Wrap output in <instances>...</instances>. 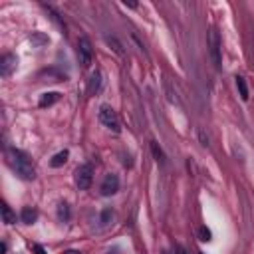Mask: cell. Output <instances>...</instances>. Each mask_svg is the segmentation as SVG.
Segmentation results:
<instances>
[{
    "label": "cell",
    "mask_w": 254,
    "mask_h": 254,
    "mask_svg": "<svg viewBox=\"0 0 254 254\" xmlns=\"http://www.w3.org/2000/svg\"><path fill=\"white\" fill-rule=\"evenodd\" d=\"M6 161H8V165L12 167V171H14L20 179H24V181H32V179L36 177L34 163H32L30 155L24 153L22 149L10 147V149L6 151Z\"/></svg>",
    "instance_id": "1"
},
{
    "label": "cell",
    "mask_w": 254,
    "mask_h": 254,
    "mask_svg": "<svg viewBox=\"0 0 254 254\" xmlns=\"http://www.w3.org/2000/svg\"><path fill=\"white\" fill-rule=\"evenodd\" d=\"M97 117H99V123H101L105 129H109V131H113V133H119V131H121L119 115H117V111H115L111 105H101Z\"/></svg>",
    "instance_id": "2"
},
{
    "label": "cell",
    "mask_w": 254,
    "mask_h": 254,
    "mask_svg": "<svg viewBox=\"0 0 254 254\" xmlns=\"http://www.w3.org/2000/svg\"><path fill=\"white\" fill-rule=\"evenodd\" d=\"M93 183V165L91 163H83L75 169V185L79 190H87Z\"/></svg>",
    "instance_id": "3"
},
{
    "label": "cell",
    "mask_w": 254,
    "mask_h": 254,
    "mask_svg": "<svg viewBox=\"0 0 254 254\" xmlns=\"http://www.w3.org/2000/svg\"><path fill=\"white\" fill-rule=\"evenodd\" d=\"M77 58H79V64L83 67H89L93 62V48H91L89 38H85V36H81L77 40Z\"/></svg>",
    "instance_id": "4"
},
{
    "label": "cell",
    "mask_w": 254,
    "mask_h": 254,
    "mask_svg": "<svg viewBox=\"0 0 254 254\" xmlns=\"http://www.w3.org/2000/svg\"><path fill=\"white\" fill-rule=\"evenodd\" d=\"M208 44H210V56H212L214 67H220V62H222V58H220V36H218V32H216V28L210 30V34H208Z\"/></svg>",
    "instance_id": "5"
},
{
    "label": "cell",
    "mask_w": 254,
    "mask_h": 254,
    "mask_svg": "<svg viewBox=\"0 0 254 254\" xmlns=\"http://www.w3.org/2000/svg\"><path fill=\"white\" fill-rule=\"evenodd\" d=\"M99 190H101L103 196H111V194H115V192L119 190V177L113 175V173L105 175L103 181H101V185H99Z\"/></svg>",
    "instance_id": "6"
},
{
    "label": "cell",
    "mask_w": 254,
    "mask_h": 254,
    "mask_svg": "<svg viewBox=\"0 0 254 254\" xmlns=\"http://www.w3.org/2000/svg\"><path fill=\"white\" fill-rule=\"evenodd\" d=\"M16 67H18V58L14 54H4L2 60H0V75L2 77H10Z\"/></svg>",
    "instance_id": "7"
},
{
    "label": "cell",
    "mask_w": 254,
    "mask_h": 254,
    "mask_svg": "<svg viewBox=\"0 0 254 254\" xmlns=\"http://www.w3.org/2000/svg\"><path fill=\"white\" fill-rule=\"evenodd\" d=\"M101 87H103V73L99 69H95L87 79V93L89 95H97L101 91Z\"/></svg>",
    "instance_id": "8"
},
{
    "label": "cell",
    "mask_w": 254,
    "mask_h": 254,
    "mask_svg": "<svg viewBox=\"0 0 254 254\" xmlns=\"http://www.w3.org/2000/svg\"><path fill=\"white\" fill-rule=\"evenodd\" d=\"M60 97H62V95H60L58 91H48V93H42V95H40V101H38V105H40L42 109H46V107L54 105V103H56Z\"/></svg>",
    "instance_id": "9"
},
{
    "label": "cell",
    "mask_w": 254,
    "mask_h": 254,
    "mask_svg": "<svg viewBox=\"0 0 254 254\" xmlns=\"http://www.w3.org/2000/svg\"><path fill=\"white\" fill-rule=\"evenodd\" d=\"M20 218H22V222H26V224H34V222L38 220V210L32 208V206H24Z\"/></svg>",
    "instance_id": "10"
},
{
    "label": "cell",
    "mask_w": 254,
    "mask_h": 254,
    "mask_svg": "<svg viewBox=\"0 0 254 254\" xmlns=\"http://www.w3.org/2000/svg\"><path fill=\"white\" fill-rule=\"evenodd\" d=\"M67 157H69V151L67 149H64V151H58L52 159H50V167H54V169H58V167H62L65 161H67Z\"/></svg>",
    "instance_id": "11"
},
{
    "label": "cell",
    "mask_w": 254,
    "mask_h": 254,
    "mask_svg": "<svg viewBox=\"0 0 254 254\" xmlns=\"http://www.w3.org/2000/svg\"><path fill=\"white\" fill-rule=\"evenodd\" d=\"M58 218H60V222H67L71 218V208H69L67 202H60L58 204Z\"/></svg>",
    "instance_id": "12"
},
{
    "label": "cell",
    "mask_w": 254,
    "mask_h": 254,
    "mask_svg": "<svg viewBox=\"0 0 254 254\" xmlns=\"http://www.w3.org/2000/svg\"><path fill=\"white\" fill-rule=\"evenodd\" d=\"M2 218H4L6 224H14L16 222V214L10 210V206L6 202H2Z\"/></svg>",
    "instance_id": "13"
},
{
    "label": "cell",
    "mask_w": 254,
    "mask_h": 254,
    "mask_svg": "<svg viewBox=\"0 0 254 254\" xmlns=\"http://www.w3.org/2000/svg\"><path fill=\"white\" fill-rule=\"evenodd\" d=\"M236 87H238V93H240V97H242V99L246 101V99H248V85H246L244 77L236 75Z\"/></svg>",
    "instance_id": "14"
},
{
    "label": "cell",
    "mask_w": 254,
    "mask_h": 254,
    "mask_svg": "<svg viewBox=\"0 0 254 254\" xmlns=\"http://www.w3.org/2000/svg\"><path fill=\"white\" fill-rule=\"evenodd\" d=\"M151 151H153V157H155V161L163 165V163H165V155H163L161 147L157 145V141H151Z\"/></svg>",
    "instance_id": "15"
},
{
    "label": "cell",
    "mask_w": 254,
    "mask_h": 254,
    "mask_svg": "<svg viewBox=\"0 0 254 254\" xmlns=\"http://www.w3.org/2000/svg\"><path fill=\"white\" fill-rule=\"evenodd\" d=\"M198 236H200L202 242H210V240H212V234H210V230H208L206 226H200V228H198Z\"/></svg>",
    "instance_id": "16"
},
{
    "label": "cell",
    "mask_w": 254,
    "mask_h": 254,
    "mask_svg": "<svg viewBox=\"0 0 254 254\" xmlns=\"http://www.w3.org/2000/svg\"><path fill=\"white\" fill-rule=\"evenodd\" d=\"M105 42H107L109 46H113V50H115L119 56H123V50H121V46L117 44V40H115V38H105Z\"/></svg>",
    "instance_id": "17"
},
{
    "label": "cell",
    "mask_w": 254,
    "mask_h": 254,
    "mask_svg": "<svg viewBox=\"0 0 254 254\" xmlns=\"http://www.w3.org/2000/svg\"><path fill=\"white\" fill-rule=\"evenodd\" d=\"M111 218H113V212H111V210H109V208H107V210H103V212H101V222H103V224H107V222H109V220H111Z\"/></svg>",
    "instance_id": "18"
},
{
    "label": "cell",
    "mask_w": 254,
    "mask_h": 254,
    "mask_svg": "<svg viewBox=\"0 0 254 254\" xmlns=\"http://www.w3.org/2000/svg\"><path fill=\"white\" fill-rule=\"evenodd\" d=\"M198 137H200V141H202V145L206 147V145H208V137H204V133H202V131H198Z\"/></svg>",
    "instance_id": "19"
},
{
    "label": "cell",
    "mask_w": 254,
    "mask_h": 254,
    "mask_svg": "<svg viewBox=\"0 0 254 254\" xmlns=\"http://www.w3.org/2000/svg\"><path fill=\"white\" fill-rule=\"evenodd\" d=\"M32 248H34V250H36V252H38V254H46V252H44V248H40V246H38V244H34V246H32Z\"/></svg>",
    "instance_id": "20"
},
{
    "label": "cell",
    "mask_w": 254,
    "mask_h": 254,
    "mask_svg": "<svg viewBox=\"0 0 254 254\" xmlns=\"http://www.w3.org/2000/svg\"><path fill=\"white\" fill-rule=\"evenodd\" d=\"M177 254H189V252L185 250V246H177Z\"/></svg>",
    "instance_id": "21"
},
{
    "label": "cell",
    "mask_w": 254,
    "mask_h": 254,
    "mask_svg": "<svg viewBox=\"0 0 254 254\" xmlns=\"http://www.w3.org/2000/svg\"><path fill=\"white\" fill-rule=\"evenodd\" d=\"M64 254H81V252H79V250H65Z\"/></svg>",
    "instance_id": "22"
},
{
    "label": "cell",
    "mask_w": 254,
    "mask_h": 254,
    "mask_svg": "<svg viewBox=\"0 0 254 254\" xmlns=\"http://www.w3.org/2000/svg\"><path fill=\"white\" fill-rule=\"evenodd\" d=\"M200 254H202V252H200Z\"/></svg>",
    "instance_id": "23"
}]
</instances>
